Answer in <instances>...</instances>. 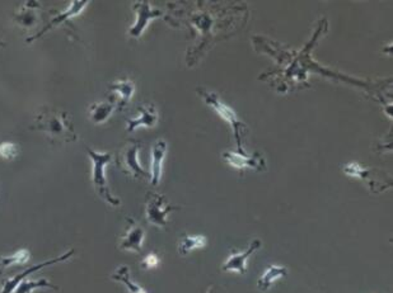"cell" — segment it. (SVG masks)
I'll use <instances>...</instances> for the list:
<instances>
[{"mask_svg":"<svg viewBox=\"0 0 393 293\" xmlns=\"http://www.w3.org/2000/svg\"><path fill=\"white\" fill-rule=\"evenodd\" d=\"M288 269L286 267H280V265H272L266 272L261 276V278L258 279V288L261 292H266L272 288V285L275 283V280L286 277Z\"/></svg>","mask_w":393,"mask_h":293,"instance_id":"e0dca14e","label":"cell"},{"mask_svg":"<svg viewBox=\"0 0 393 293\" xmlns=\"http://www.w3.org/2000/svg\"><path fill=\"white\" fill-rule=\"evenodd\" d=\"M73 255H74V249L66 251L60 257L46 260V262L40 263V264L32 265L31 268H27L26 271L17 274L15 277L3 280L1 288H0V293H32L35 290H38V288H49V290L59 291L60 287L52 285L47 279L43 278L37 279V280H31V279H27V277L31 276L32 273L38 272V271H41V269L49 267V265L55 264V263H63V262L68 260Z\"/></svg>","mask_w":393,"mask_h":293,"instance_id":"7a4b0ae2","label":"cell"},{"mask_svg":"<svg viewBox=\"0 0 393 293\" xmlns=\"http://www.w3.org/2000/svg\"><path fill=\"white\" fill-rule=\"evenodd\" d=\"M261 248V241L260 240H253L251 243L249 251L244 253H239V254H232L230 257L225 260V263L223 265V271L224 272H238L239 274H246L247 269H246V263L247 259L256 253Z\"/></svg>","mask_w":393,"mask_h":293,"instance_id":"8fae6325","label":"cell"},{"mask_svg":"<svg viewBox=\"0 0 393 293\" xmlns=\"http://www.w3.org/2000/svg\"><path fill=\"white\" fill-rule=\"evenodd\" d=\"M111 278L124 283L128 288L129 293H147L145 290H143L140 286H138L134 280H131L129 267H126V265H121L117 271H114V274L111 276Z\"/></svg>","mask_w":393,"mask_h":293,"instance_id":"ffe728a7","label":"cell"},{"mask_svg":"<svg viewBox=\"0 0 393 293\" xmlns=\"http://www.w3.org/2000/svg\"><path fill=\"white\" fill-rule=\"evenodd\" d=\"M134 90H135L134 83L129 79L114 81V84L110 86V93L119 94V100L116 102L117 109H121L129 103Z\"/></svg>","mask_w":393,"mask_h":293,"instance_id":"2e32d148","label":"cell"},{"mask_svg":"<svg viewBox=\"0 0 393 293\" xmlns=\"http://www.w3.org/2000/svg\"><path fill=\"white\" fill-rule=\"evenodd\" d=\"M20 152V149H18V145H15L13 143H8V141H4V143H0V157L6 160H13Z\"/></svg>","mask_w":393,"mask_h":293,"instance_id":"44dd1931","label":"cell"},{"mask_svg":"<svg viewBox=\"0 0 393 293\" xmlns=\"http://www.w3.org/2000/svg\"><path fill=\"white\" fill-rule=\"evenodd\" d=\"M117 108L116 103L112 100H102V102H96L94 103L89 109H88V116L89 120L96 123V125H101L107 121L111 115L114 113V109Z\"/></svg>","mask_w":393,"mask_h":293,"instance_id":"9a60e30c","label":"cell"},{"mask_svg":"<svg viewBox=\"0 0 393 293\" xmlns=\"http://www.w3.org/2000/svg\"><path fill=\"white\" fill-rule=\"evenodd\" d=\"M207 245V237L201 235H185L179 243V255H187L191 251L204 248Z\"/></svg>","mask_w":393,"mask_h":293,"instance_id":"ac0fdd59","label":"cell"},{"mask_svg":"<svg viewBox=\"0 0 393 293\" xmlns=\"http://www.w3.org/2000/svg\"><path fill=\"white\" fill-rule=\"evenodd\" d=\"M88 4H89V1H72V3L69 4V7L66 8L63 13H59L55 18H52V19L49 22V24H46V26L43 27V31L37 32L36 35H34V36L29 37V38L26 40V42H34V41L38 40L40 37H43L45 33H47L51 29L57 27L60 23L71 21L75 15L82 13L83 9H84Z\"/></svg>","mask_w":393,"mask_h":293,"instance_id":"9c48e42d","label":"cell"},{"mask_svg":"<svg viewBox=\"0 0 393 293\" xmlns=\"http://www.w3.org/2000/svg\"><path fill=\"white\" fill-rule=\"evenodd\" d=\"M40 9L38 1H24L20 9L13 15V21L22 29H35L40 23Z\"/></svg>","mask_w":393,"mask_h":293,"instance_id":"ba28073f","label":"cell"},{"mask_svg":"<svg viewBox=\"0 0 393 293\" xmlns=\"http://www.w3.org/2000/svg\"><path fill=\"white\" fill-rule=\"evenodd\" d=\"M199 93H200L202 100L207 102L209 106L214 108L216 111V113L222 117L223 120L228 122L229 125L232 126V129L235 131V135H236L237 145H238V150L239 152H244L242 151V143H241V132H244V129H246L244 123L239 121V118L237 117L236 113L233 109L223 103L222 100H219V97L214 93H210V92H207L205 89H199Z\"/></svg>","mask_w":393,"mask_h":293,"instance_id":"277c9868","label":"cell"},{"mask_svg":"<svg viewBox=\"0 0 393 293\" xmlns=\"http://www.w3.org/2000/svg\"><path fill=\"white\" fill-rule=\"evenodd\" d=\"M128 221H129V228L126 230V232L121 236L119 248L121 251L140 253L144 240V229L138 222L131 220V219H128Z\"/></svg>","mask_w":393,"mask_h":293,"instance_id":"30bf717a","label":"cell"},{"mask_svg":"<svg viewBox=\"0 0 393 293\" xmlns=\"http://www.w3.org/2000/svg\"><path fill=\"white\" fill-rule=\"evenodd\" d=\"M31 259V253L27 249L15 251L13 255H0V274L12 265L26 264Z\"/></svg>","mask_w":393,"mask_h":293,"instance_id":"d6986e66","label":"cell"},{"mask_svg":"<svg viewBox=\"0 0 393 293\" xmlns=\"http://www.w3.org/2000/svg\"><path fill=\"white\" fill-rule=\"evenodd\" d=\"M134 10L138 15L134 26H131L129 29V36L133 38H139L143 33L144 29L148 26L151 19L161 17L162 12L158 9H151L148 1H135L134 3Z\"/></svg>","mask_w":393,"mask_h":293,"instance_id":"52a82bcc","label":"cell"},{"mask_svg":"<svg viewBox=\"0 0 393 293\" xmlns=\"http://www.w3.org/2000/svg\"><path fill=\"white\" fill-rule=\"evenodd\" d=\"M87 154L92 161V182H94V189L102 200L107 202L108 205L119 207L121 202L111 193L108 187L107 178H106V166L112 161V155L110 152H97L92 150L91 148H86Z\"/></svg>","mask_w":393,"mask_h":293,"instance_id":"3957f363","label":"cell"},{"mask_svg":"<svg viewBox=\"0 0 393 293\" xmlns=\"http://www.w3.org/2000/svg\"><path fill=\"white\" fill-rule=\"evenodd\" d=\"M179 209V207L171 206L165 196L158 193H150L147 198V207H145V217L150 225H154L158 228H165L167 222V216L172 211Z\"/></svg>","mask_w":393,"mask_h":293,"instance_id":"8992f818","label":"cell"},{"mask_svg":"<svg viewBox=\"0 0 393 293\" xmlns=\"http://www.w3.org/2000/svg\"><path fill=\"white\" fill-rule=\"evenodd\" d=\"M140 148L142 143L139 141H129L122 148L116 159V163L122 172L134 179H144L148 177V174L144 172L143 168L138 161V154Z\"/></svg>","mask_w":393,"mask_h":293,"instance_id":"5b68a950","label":"cell"},{"mask_svg":"<svg viewBox=\"0 0 393 293\" xmlns=\"http://www.w3.org/2000/svg\"><path fill=\"white\" fill-rule=\"evenodd\" d=\"M31 129L41 131L52 143H72L78 140L72 117L66 111L43 108Z\"/></svg>","mask_w":393,"mask_h":293,"instance_id":"6da1fadb","label":"cell"},{"mask_svg":"<svg viewBox=\"0 0 393 293\" xmlns=\"http://www.w3.org/2000/svg\"><path fill=\"white\" fill-rule=\"evenodd\" d=\"M165 152H167V143L162 140L156 143L151 149V164H150V179L151 184L158 186L162 172H163V160H165Z\"/></svg>","mask_w":393,"mask_h":293,"instance_id":"4fadbf2b","label":"cell"},{"mask_svg":"<svg viewBox=\"0 0 393 293\" xmlns=\"http://www.w3.org/2000/svg\"><path fill=\"white\" fill-rule=\"evenodd\" d=\"M138 111L140 116L134 120H128V131L133 132L134 129L143 126V127H153L157 125L158 113L157 109L153 104H143L139 106Z\"/></svg>","mask_w":393,"mask_h":293,"instance_id":"5bb4252c","label":"cell"},{"mask_svg":"<svg viewBox=\"0 0 393 293\" xmlns=\"http://www.w3.org/2000/svg\"><path fill=\"white\" fill-rule=\"evenodd\" d=\"M6 46V43L3 42V41H0V47H4Z\"/></svg>","mask_w":393,"mask_h":293,"instance_id":"603a6c76","label":"cell"},{"mask_svg":"<svg viewBox=\"0 0 393 293\" xmlns=\"http://www.w3.org/2000/svg\"><path fill=\"white\" fill-rule=\"evenodd\" d=\"M223 157L228 164L235 166L237 169H244V168H253L256 171H262L266 168L264 157L260 154H256L253 157H246L244 152H225L223 154Z\"/></svg>","mask_w":393,"mask_h":293,"instance_id":"7c38bea8","label":"cell"},{"mask_svg":"<svg viewBox=\"0 0 393 293\" xmlns=\"http://www.w3.org/2000/svg\"><path fill=\"white\" fill-rule=\"evenodd\" d=\"M158 263H159V259L156 254H148L147 257L144 258L142 267L144 269H151V268H156Z\"/></svg>","mask_w":393,"mask_h":293,"instance_id":"7402d4cb","label":"cell"}]
</instances>
